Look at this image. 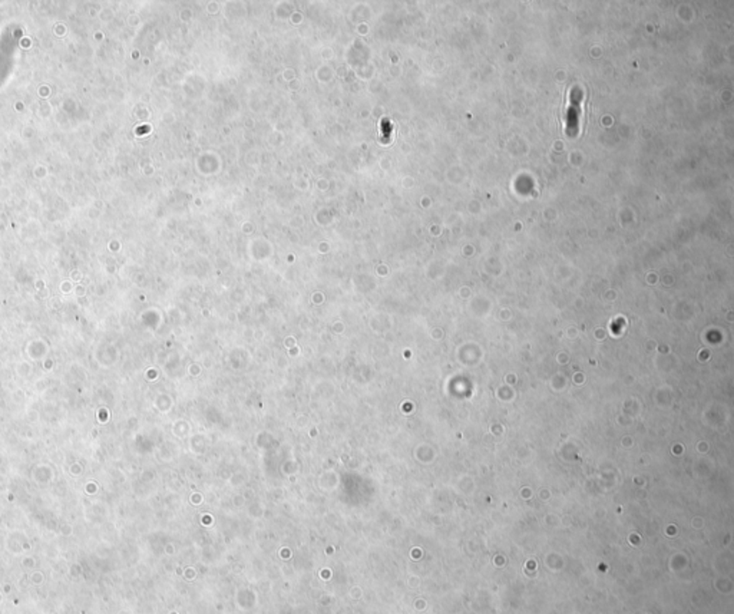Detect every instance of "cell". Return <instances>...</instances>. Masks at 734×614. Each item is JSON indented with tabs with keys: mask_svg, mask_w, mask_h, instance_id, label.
I'll return each mask as SVG.
<instances>
[{
	"mask_svg": "<svg viewBox=\"0 0 734 614\" xmlns=\"http://www.w3.org/2000/svg\"><path fill=\"white\" fill-rule=\"evenodd\" d=\"M584 92L581 88H573L569 96V106L566 111V133L568 137L574 138L580 133V115H581V102Z\"/></svg>",
	"mask_w": 734,
	"mask_h": 614,
	"instance_id": "cell-1",
	"label": "cell"
}]
</instances>
